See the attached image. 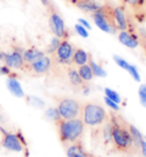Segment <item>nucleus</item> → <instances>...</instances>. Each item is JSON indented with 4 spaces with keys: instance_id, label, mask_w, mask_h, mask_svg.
Returning a JSON list of instances; mask_svg holds the SVG:
<instances>
[{
    "instance_id": "a211bd4d",
    "label": "nucleus",
    "mask_w": 146,
    "mask_h": 157,
    "mask_svg": "<svg viewBox=\"0 0 146 157\" xmlns=\"http://www.w3.org/2000/svg\"><path fill=\"white\" fill-rule=\"evenodd\" d=\"M42 56H45L44 51L39 50V49H37V48H34V47L29 48V49L23 51V59L25 64L33 63V62L38 60L39 58H41Z\"/></svg>"
},
{
    "instance_id": "2f4dec72",
    "label": "nucleus",
    "mask_w": 146,
    "mask_h": 157,
    "mask_svg": "<svg viewBox=\"0 0 146 157\" xmlns=\"http://www.w3.org/2000/svg\"><path fill=\"white\" fill-rule=\"evenodd\" d=\"M140 153L144 157H146V141L145 139H143L140 142Z\"/></svg>"
},
{
    "instance_id": "b1692460",
    "label": "nucleus",
    "mask_w": 146,
    "mask_h": 157,
    "mask_svg": "<svg viewBox=\"0 0 146 157\" xmlns=\"http://www.w3.org/2000/svg\"><path fill=\"white\" fill-rule=\"evenodd\" d=\"M61 41H62V40L59 39V38H57V36L53 38V39H51V41H50V43H49V46H48V49H47L48 54H50V55H51V54H54V52L56 51V49L58 48Z\"/></svg>"
},
{
    "instance_id": "f8f14e48",
    "label": "nucleus",
    "mask_w": 146,
    "mask_h": 157,
    "mask_svg": "<svg viewBox=\"0 0 146 157\" xmlns=\"http://www.w3.org/2000/svg\"><path fill=\"white\" fill-rule=\"evenodd\" d=\"M118 39L123 46L131 48V49H135V48H137L139 46V36L136 34V33L129 32L128 30L119 32Z\"/></svg>"
},
{
    "instance_id": "20e7f679",
    "label": "nucleus",
    "mask_w": 146,
    "mask_h": 157,
    "mask_svg": "<svg viewBox=\"0 0 146 157\" xmlns=\"http://www.w3.org/2000/svg\"><path fill=\"white\" fill-rule=\"evenodd\" d=\"M0 132L2 134L1 138V147L9 151H15V153H24L25 157L28 156V145L24 139L23 134L20 131L13 133L8 132L4 128H0Z\"/></svg>"
},
{
    "instance_id": "2eb2a0df",
    "label": "nucleus",
    "mask_w": 146,
    "mask_h": 157,
    "mask_svg": "<svg viewBox=\"0 0 146 157\" xmlns=\"http://www.w3.org/2000/svg\"><path fill=\"white\" fill-rule=\"evenodd\" d=\"M114 18L118 31H124V30H127V26H128L127 20H128V17H127L124 10L120 6H115L114 7Z\"/></svg>"
},
{
    "instance_id": "dca6fc26",
    "label": "nucleus",
    "mask_w": 146,
    "mask_h": 157,
    "mask_svg": "<svg viewBox=\"0 0 146 157\" xmlns=\"http://www.w3.org/2000/svg\"><path fill=\"white\" fill-rule=\"evenodd\" d=\"M103 5V2H101V0H86L80 2L79 5H77L75 7H78L79 9H81L85 13H89V14H94L98 10L101 6Z\"/></svg>"
},
{
    "instance_id": "0eeeda50",
    "label": "nucleus",
    "mask_w": 146,
    "mask_h": 157,
    "mask_svg": "<svg viewBox=\"0 0 146 157\" xmlns=\"http://www.w3.org/2000/svg\"><path fill=\"white\" fill-rule=\"evenodd\" d=\"M56 101H57L56 108L61 118L72 120V118L80 117L82 104L79 100L69 98V97H61V98H56Z\"/></svg>"
},
{
    "instance_id": "423d86ee",
    "label": "nucleus",
    "mask_w": 146,
    "mask_h": 157,
    "mask_svg": "<svg viewBox=\"0 0 146 157\" xmlns=\"http://www.w3.org/2000/svg\"><path fill=\"white\" fill-rule=\"evenodd\" d=\"M119 6L138 24L146 22V0H119Z\"/></svg>"
},
{
    "instance_id": "bb28decb",
    "label": "nucleus",
    "mask_w": 146,
    "mask_h": 157,
    "mask_svg": "<svg viewBox=\"0 0 146 157\" xmlns=\"http://www.w3.org/2000/svg\"><path fill=\"white\" fill-rule=\"evenodd\" d=\"M113 59H114V62L116 63V65H118L119 67H121V68L126 70V71L129 68V66H130V64L128 63L127 60H124V59L121 58V57H119V56H114Z\"/></svg>"
},
{
    "instance_id": "a878e982",
    "label": "nucleus",
    "mask_w": 146,
    "mask_h": 157,
    "mask_svg": "<svg viewBox=\"0 0 146 157\" xmlns=\"http://www.w3.org/2000/svg\"><path fill=\"white\" fill-rule=\"evenodd\" d=\"M127 72H128V73L132 76V78H134L135 81H137V82H139V81H140V75H139V72H138V70H137V67H136V66H134V65H130V66H129V68L127 70Z\"/></svg>"
},
{
    "instance_id": "e433bc0d",
    "label": "nucleus",
    "mask_w": 146,
    "mask_h": 157,
    "mask_svg": "<svg viewBox=\"0 0 146 157\" xmlns=\"http://www.w3.org/2000/svg\"><path fill=\"white\" fill-rule=\"evenodd\" d=\"M144 139H145V141H146V137H144Z\"/></svg>"
},
{
    "instance_id": "6e6552de",
    "label": "nucleus",
    "mask_w": 146,
    "mask_h": 157,
    "mask_svg": "<svg viewBox=\"0 0 146 157\" xmlns=\"http://www.w3.org/2000/svg\"><path fill=\"white\" fill-rule=\"evenodd\" d=\"M48 12V18H49V28L50 31L53 32V34L61 40H67L69 39V30L65 26L63 18L61 14L58 13L57 8L55 7V5L51 4L49 7H47Z\"/></svg>"
},
{
    "instance_id": "393cba45",
    "label": "nucleus",
    "mask_w": 146,
    "mask_h": 157,
    "mask_svg": "<svg viewBox=\"0 0 146 157\" xmlns=\"http://www.w3.org/2000/svg\"><path fill=\"white\" fill-rule=\"evenodd\" d=\"M138 96L142 106L146 108V84H140L138 89Z\"/></svg>"
},
{
    "instance_id": "39448f33",
    "label": "nucleus",
    "mask_w": 146,
    "mask_h": 157,
    "mask_svg": "<svg viewBox=\"0 0 146 157\" xmlns=\"http://www.w3.org/2000/svg\"><path fill=\"white\" fill-rule=\"evenodd\" d=\"M74 50V46H72L67 40H62L58 48L50 56L51 60H53V70L72 65V58H73Z\"/></svg>"
},
{
    "instance_id": "f3484780",
    "label": "nucleus",
    "mask_w": 146,
    "mask_h": 157,
    "mask_svg": "<svg viewBox=\"0 0 146 157\" xmlns=\"http://www.w3.org/2000/svg\"><path fill=\"white\" fill-rule=\"evenodd\" d=\"M17 76H8L7 78V88L15 97L18 98H23L24 97V91L21 86L20 82L17 81Z\"/></svg>"
},
{
    "instance_id": "9d476101",
    "label": "nucleus",
    "mask_w": 146,
    "mask_h": 157,
    "mask_svg": "<svg viewBox=\"0 0 146 157\" xmlns=\"http://www.w3.org/2000/svg\"><path fill=\"white\" fill-rule=\"evenodd\" d=\"M2 62L5 63V65L9 66L10 68L23 71L24 65H25L23 59V51L20 49H14L12 52H4Z\"/></svg>"
},
{
    "instance_id": "ddd939ff",
    "label": "nucleus",
    "mask_w": 146,
    "mask_h": 157,
    "mask_svg": "<svg viewBox=\"0 0 146 157\" xmlns=\"http://www.w3.org/2000/svg\"><path fill=\"white\" fill-rule=\"evenodd\" d=\"M91 16H93V18H94L95 24L102 30V31L106 32V33H111V34H115V33H116V30L112 26V24L110 23V21L107 20L106 16L101 12V9H98L97 12L94 13Z\"/></svg>"
},
{
    "instance_id": "f704fd0d",
    "label": "nucleus",
    "mask_w": 146,
    "mask_h": 157,
    "mask_svg": "<svg viewBox=\"0 0 146 157\" xmlns=\"http://www.w3.org/2000/svg\"><path fill=\"white\" fill-rule=\"evenodd\" d=\"M40 1H41V4L44 5V6H45L46 8L49 7V6H50V5L53 4V2H51L50 0H40Z\"/></svg>"
},
{
    "instance_id": "7c9ffc66",
    "label": "nucleus",
    "mask_w": 146,
    "mask_h": 157,
    "mask_svg": "<svg viewBox=\"0 0 146 157\" xmlns=\"http://www.w3.org/2000/svg\"><path fill=\"white\" fill-rule=\"evenodd\" d=\"M139 44L142 46L143 50H144V52H145V55H146V34L145 36H139Z\"/></svg>"
},
{
    "instance_id": "aec40b11",
    "label": "nucleus",
    "mask_w": 146,
    "mask_h": 157,
    "mask_svg": "<svg viewBox=\"0 0 146 157\" xmlns=\"http://www.w3.org/2000/svg\"><path fill=\"white\" fill-rule=\"evenodd\" d=\"M78 72H79L80 76L82 78L85 82H90L91 80L94 78V73L91 71L89 64H85V65H81V66H78Z\"/></svg>"
},
{
    "instance_id": "c9c22d12",
    "label": "nucleus",
    "mask_w": 146,
    "mask_h": 157,
    "mask_svg": "<svg viewBox=\"0 0 146 157\" xmlns=\"http://www.w3.org/2000/svg\"><path fill=\"white\" fill-rule=\"evenodd\" d=\"M2 59H4V52L0 51V60H2Z\"/></svg>"
},
{
    "instance_id": "7ed1b4c3",
    "label": "nucleus",
    "mask_w": 146,
    "mask_h": 157,
    "mask_svg": "<svg viewBox=\"0 0 146 157\" xmlns=\"http://www.w3.org/2000/svg\"><path fill=\"white\" fill-rule=\"evenodd\" d=\"M80 117L86 126L91 129H99L109 120V114L98 102L88 101L82 104Z\"/></svg>"
},
{
    "instance_id": "9b49d317",
    "label": "nucleus",
    "mask_w": 146,
    "mask_h": 157,
    "mask_svg": "<svg viewBox=\"0 0 146 157\" xmlns=\"http://www.w3.org/2000/svg\"><path fill=\"white\" fill-rule=\"evenodd\" d=\"M65 73H66L67 81L74 90H83L86 88V82L80 76L79 72H78V67L74 66L73 64L65 67Z\"/></svg>"
},
{
    "instance_id": "412c9836",
    "label": "nucleus",
    "mask_w": 146,
    "mask_h": 157,
    "mask_svg": "<svg viewBox=\"0 0 146 157\" xmlns=\"http://www.w3.org/2000/svg\"><path fill=\"white\" fill-rule=\"evenodd\" d=\"M88 64H89V66H90L91 71L94 73L95 76H98V78H105L106 76V71L103 68L102 66H99L98 64L96 63L95 60L93 59V57H89V60H88Z\"/></svg>"
},
{
    "instance_id": "4be33fe9",
    "label": "nucleus",
    "mask_w": 146,
    "mask_h": 157,
    "mask_svg": "<svg viewBox=\"0 0 146 157\" xmlns=\"http://www.w3.org/2000/svg\"><path fill=\"white\" fill-rule=\"evenodd\" d=\"M129 130H130L131 137H132V140H134L135 145H136V147L140 150V142H142V140L144 139L142 133L139 132V130L137 129L136 126H134L132 124H130V123H129Z\"/></svg>"
},
{
    "instance_id": "72a5a7b5",
    "label": "nucleus",
    "mask_w": 146,
    "mask_h": 157,
    "mask_svg": "<svg viewBox=\"0 0 146 157\" xmlns=\"http://www.w3.org/2000/svg\"><path fill=\"white\" fill-rule=\"evenodd\" d=\"M65 1H67L69 4L73 5V6H77V5H79L80 2H82V1H86V0H65Z\"/></svg>"
},
{
    "instance_id": "473e14b6",
    "label": "nucleus",
    "mask_w": 146,
    "mask_h": 157,
    "mask_svg": "<svg viewBox=\"0 0 146 157\" xmlns=\"http://www.w3.org/2000/svg\"><path fill=\"white\" fill-rule=\"evenodd\" d=\"M78 22H79V24H81L82 26H85V28L87 29V30H89V29L91 28V26H90V24L88 23V22H87V21H86V20H82V18H79V20H78Z\"/></svg>"
},
{
    "instance_id": "5701e85b",
    "label": "nucleus",
    "mask_w": 146,
    "mask_h": 157,
    "mask_svg": "<svg viewBox=\"0 0 146 157\" xmlns=\"http://www.w3.org/2000/svg\"><path fill=\"white\" fill-rule=\"evenodd\" d=\"M104 92H105V97L110 98L111 100L115 101L116 104H120V102H121V97L119 96V94L116 92V91L112 90V89H110V88H105Z\"/></svg>"
},
{
    "instance_id": "1a4fd4ad",
    "label": "nucleus",
    "mask_w": 146,
    "mask_h": 157,
    "mask_svg": "<svg viewBox=\"0 0 146 157\" xmlns=\"http://www.w3.org/2000/svg\"><path fill=\"white\" fill-rule=\"evenodd\" d=\"M53 70V60L50 56L45 55L38 60L33 62L31 64H25L23 68V72L28 73L33 76H41L46 75Z\"/></svg>"
},
{
    "instance_id": "6ab92c4d",
    "label": "nucleus",
    "mask_w": 146,
    "mask_h": 157,
    "mask_svg": "<svg viewBox=\"0 0 146 157\" xmlns=\"http://www.w3.org/2000/svg\"><path fill=\"white\" fill-rule=\"evenodd\" d=\"M90 55L88 54L87 51H85L81 48H75L74 54H73V58H72V64L74 66H81L85 64H88Z\"/></svg>"
},
{
    "instance_id": "c85d7f7f",
    "label": "nucleus",
    "mask_w": 146,
    "mask_h": 157,
    "mask_svg": "<svg viewBox=\"0 0 146 157\" xmlns=\"http://www.w3.org/2000/svg\"><path fill=\"white\" fill-rule=\"evenodd\" d=\"M0 74L1 75H7V76H17L15 73L12 72V68L7 65H2L0 66Z\"/></svg>"
},
{
    "instance_id": "4468645a",
    "label": "nucleus",
    "mask_w": 146,
    "mask_h": 157,
    "mask_svg": "<svg viewBox=\"0 0 146 157\" xmlns=\"http://www.w3.org/2000/svg\"><path fill=\"white\" fill-rule=\"evenodd\" d=\"M66 156L67 157H96L94 154L89 153L85 149L81 140L77 141L74 144L70 145L66 148Z\"/></svg>"
},
{
    "instance_id": "f03ea898",
    "label": "nucleus",
    "mask_w": 146,
    "mask_h": 157,
    "mask_svg": "<svg viewBox=\"0 0 146 157\" xmlns=\"http://www.w3.org/2000/svg\"><path fill=\"white\" fill-rule=\"evenodd\" d=\"M55 125L57 129L59 141L65 148L74 142L80 141L86 128L81 117L72 118V120L59 118L55 122Z\"/></svg>"
},
{
    "instance_id": "c756f323",
    "label": "nucleus",
    "mask_w": 146,
    "mask_h": 157,
    "mask_svg": "<svg viewBox=\"0 0 146 157\" xmlns=\"http://www.w3.org/2000/svg\"><path fill=\"white\" fill-rule=\"evenodd\" d=\"M104 100H105V104H106L107 106L110 107L112 110H114V112H119V109H120V107H119V104H116L115 101H113V100H111L110 98H107V97H105L104 98Z\"/></svg>"
},
{
    "instance_id": "cd10ccee",
    "label": "nucleus",
    "mask_w": 146,
    "mask_h": 157,
    "mask_svg": "<svg viewBox=\"0 0 146 157\" xmlns=\"http://www.w3.org/2000/svg\"><path fill=\"white\" fill-rule=\"evenodd\" d=\"M75 32H77L80 36H82V38H88V36H89L88 30L85 28V26H82L81 24H79V23L75 25Z\"/></svg>"
},
{
    "instance_id": "f257e3e1",
    "label": "nucleus",
    "mask_w": 146,
    "mask_h": 157,
    "mask_svg": "<svg viewBox=\"0 0 146 157\" xmlns=\"http://www.w3.org/2000/svg\"><path fill=\"white\" fill-rule=\"evenodd\" d=\"M109 122L111 126L112 150L127 157H134L136 154H138L140 150L136 147L132 140L129 123L114 110L109 113Z\"/></svg>"
}]
</instances>
